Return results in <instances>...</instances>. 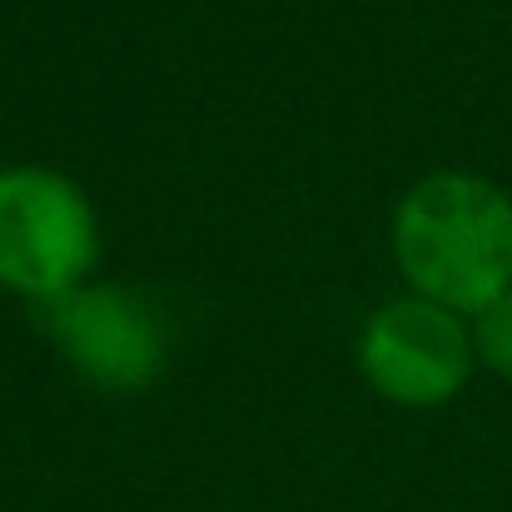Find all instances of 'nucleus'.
<instances>
[{
    "mask_svg": "<svg viewBox=\"0 0 512 512\" xmlns=\"http://www.w3.org/2000/svg\"><path fill=\"white\" fill-rule=\"evenodd\" d=\"M393 259L418 299L473 319L512 289V194L463 170L418 179L393 209Z\"/></svg>",
    "mask_w": 512,
    "mask_h": 512,
    "instance_id": "f257e3e1",
    "label": "nucleus"
},
{
    "mask_svg": "<svg viewBox=\"0 0 512 512\" xmlns=\"http://www.w3.org/2000/svg\"><path fill=\"white\" fill-rule=\"evenodd\" d=\"M100 219L90 194L50 165L0 170V289L50 304L90 279Z\"/></svg>",
    "mask_w": 512,
    "mask_h": 512,
    "instance_id": "f03ea898",
    "label": "nucleus"
},
{
    "mask_svg": "<svg viewBox=\"0 0 512 512\" xmlns=\"http://www.w3.org/2000/svg\"><path fill=\"white\" fill-rule=\"evenodd\" d=\"M358 368L368 388L398 408H443L478 368L473 329L433 299H388L358 334Z\"/></svg>",
    "mask_w": 512,
    "mask_h": 512,
    "instance_id": "7ed1b4c3",
    "label": "nucleus"
},
{
    "mask_svg": "<svg viewBox=\"0 0 512 512\" xmlns=\"http://www.w3.org/2000/svg\"><path fill=\"white\" fill-rule=\"evenodd\" d=\"M45 334L65 353V363L110 393H140L165 368V329L155 309L115 284H80L50 304H40Z\"/></svg>",
    "mask_w": 512,
    "mask_h": 512,
    "instance_id": "20e7f679",
    "label": "nucleus"
},
{
    "mask_svg": "<svg viewBox=\"0 0 512 512\" xmlns=\"http://www.w3.org/2000/svg\"><path fill=\"white\" fill-rule=\"evenodd\" d=\"M468 329H473L478 363H483L488 373H498V378L512 383V289L498 294L488 309H478V314L468 319Z\"/></svg>",
    "mask_w": 512,
    "mask_h": 512,
    "instance_id": "39448f33",
    "label": "nucleus"
}]
</instances>
